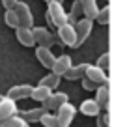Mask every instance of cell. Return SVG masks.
I'll return each mask as SVG.
<instances>
[{
  "label": "cell",
  "mask_w": 127,
  "mask_h": 127,
  "mask_svg": "<svg viewBox=\"0 0 127 127\" xmlns=\"http://www.w3.org/2000/svg\"><path fill=\"white\" fill-rule=\"evenodd\" d=\"M80 82H82V88H84L86 92H95V90H97V84L92 82V80H88L86 77H82V79H80Z\"/></svg>",
  "instance_id": "484cf974"
},
{
  "label": "cell",
  "mask_w": 127,
  "mask_h": 127,
  "mask_svg": "<svg viewBox=\"0 0 127 127\" xmlns=\"http://www.w3.org/2000/svg\"><path fill=\"white\" fill-rule=\"evenodd\" d=\"M32 88L34 86H30V84H21V86H13V88H9L8 90V99H11V101H21V99H26V97H30V94H32Z\"/></svg>",
  "instance_id": "ba28073f"
},
{
  "label": "cell",
  "mask_w": 127,
  "mask_h": 127,
  "mask_svg": "<svg viewBox=\"0 0 127 127\" xmlns=\"http://www.w3.org/2000/svg\"><path fill=\"white\" fill-rule=\"evenodd\" d=\"M17 114V103L11 99H8V97H2L0 99V122H4V120L11 118V116Z\"/></svg>",
  "instance_id": "9c48e42d"
},
{
  "label": "cell",
  "mask_w": 127,
  "mask_h": 127,
  "mask_svg": "<svg viewBox=\"0 0 127 127\" xmlns=\"http://www.w3.org/2000/svg\"><path fill=\"white\" fill-rule=\"evenodd\" d=\"M71 2H73V0H71Z\"/></svg>",
  "instance_id": "d6a6232c"
},
{
  "label": "cell",
  "mask_w": 127,
  "mask_h": 127,
  "mask_svg": "<svg viewBox=\"0 0 127 127\" xmlns=\"http://www.w3.org/2000/svg\"><path fill=\"white\" fill-rule=\"evenodd\" d=\"M95 21L99 24H108L110 23V6H105V8H101L99 11H97V17H95Z\"/></svg>",
  "instance_id": "7402d4cb"
},
{
  "label": "cell",
  "mask_w": 127,
  "mask_h": 127,
  "mask_svg": "<svg viewBox=\"0 0 127 127\" xmlns=\"http://www.w3.org/2000/svg\"><path fill=\"white\" fill-rule=\"evenodd\" d=\"M43 2H47V4H49V2H52V0H43Z\"/></svg>",
  "instance_id": "f1b7e54d"
},
{
  "label": "cell",
  "mask_w": 127,
  "mask_h": 127,
  "mask_svg": "<svg viewBox=\"0 0 127 127\" xmlns=\"http://www.w3.org/2000/svg\"><path fill=\"white\" fill-rule=\"evenodd\" d=\"M97 125H99V127H108V114H107V112L97 116Z\"/></svg>",
  "instance_id": "4316f807"
},
{
  "label": "cell",
  "mask_w": 127,
  "mask_h": 127,
  "mask_svg": "<svg viewBox=\"0 0 127 127\" xmlns=\"http://www.w3.org/2000/svg\"><path fill=\"white\" fill-rule=\"evenodd\" d=\"M36 58L41 62V65H43V67L52 69L56 56L52 54V49H47V47H37V49H36Z\"/></svg>",
  "instance_id": "30bf717a"
},
{
  "label": "cell",
  "mask_w": 127,
  "mask_h": 127,
  "mask_svg": "<svg viewBox=\"0 0 127 127\" xmlns=\"http://www.w3.org/2000/svg\"><path fill=\"white\" fill-rule=\"evenodd\" d=\"M79 2H80V6H82V15L86 17V19H90V21H95L97 11H99L97 0H79Z\"/></svg>",
  "instance_id": "9a60e30c"
},
{
  "label": "cell",
  "mask_w": 127,
  "mask_h": 127,
  "mask_svg": "<svg viewBox=\"0 0 127 127\" xmlns=\"http://www.w3.org/2000/svg\"><path fill=\"white\" fill-rule=\"evenodd\" d=\"M60 127H64V125H60Z\"/></svg>",
  "instance_id": "1f68e13d"
},
{
  "label": "cell",
  "mask_w": 127,
  "mask_h": 127,
  "mask_svg": "<svg viewBox=\"0 0 127 127\" xmlns=\"http://www.w3.org/2000/svg\"><path fill=\"white\" fill-rule=\"evenodd\" d=\"M32 36H34V41L37 43V47L52 49V45H54V34L45 26H32Z\"/></svg>",
  "instance_id": "277c9868"
},
{
  "label": "cell",
  "mask_w": 127,
  "mask_h": 127,
  "mask_svg": "<svg viewBox=\"0 0 127 127\" xmlns=\"http://www.w3.org/2000/svg\"><path fill=\"white\" fill-rule=\"evenodd\" d=\"M2 97H4V95H0V99H2Z\"/></svg>",
  "instance_id": "4dcf8cb0"
},
{
  "label": "cell",
  "mask_w": 127,
  "mask_h": 127,
  "mask_svg": "<svg viewBox=\"0 0 127 127\" xmlns=\"http://www.w3.org/2000/svg\"><path fill=\"white\" fill-rule=\"evenodd\" d=\"M23 127H30V125H28V123H26V125H23Z\"/></svg>",
  "instance_id": "f546056e"
},
{
  "label": "cell",
  "mask_w": 127,
  "mask_h": 127,
  "mask_svg": "<svg viewBox=\"0 0 127 127\" xmlns=\"http://www.w3.org/2000/svg\"><path fill=\"white\" fill-rule=\"evenodd\" d=\"M73 28H75V34H77V43H75V49H77L90 37L92 28H94V21L86 19V17H80V19L73 24Z\"/></svg>",
  "instance_id": "7a4b0ae2"
},
{
  "label": "cell",
  "mask_w": 127,
  "mask_h": 127,
  "mask_svg": "<svg viewBox=\"0 0 127 127\" xmlns=\"http://www.w3.org/2000/svg\"><path fill=\"white\" fill-rule=\"evenodd\" d=\"M23 125H26V122H24L19 114L11 116V118L4 120V122H0V127H23Z\"/></svg>",
  "instance_id": "ffe728a7"
},
{
  "label": "cell",
  "mask_w": 127,
  "mask_h": 127,
  "mask_svg": "<svg viewBox=\"0 0 127 127\" xmlns=\"http://www.w3.org/2000/svg\"><path fill=\"white\" fill-rule=\"evenodd\" d=\"M84 77L92 82H95L97 86H103V84H108V77H107V71H103L101 67L97 65H92L88 64L86 65V71H84Z\"/></svg>",
  "instance_id": "52a82bcc"
},
{
  "label": "cell",
  "mask_w": 127,
  "mask_h": 127,
  "mask_svg": "<svg viewBox=\"0 0 127 127\" xmlns=\"http://www.w3.org/2000/svg\"><path fill=\"white\" fill-rule=\"evenodd\" d=\"M4 23L8 24L9 28H19V19H17V13L13 9H6L4 13Z\"/></svg>",
  "instance_id": "44dd1931"
},
{
  "label": "cell",
  "mask_w": 127,
  "mask_h": 127,
  "mask_svg": "<svg viewBox=\"0 0 127 127\" xmlns=\"http://www.w3.org/2000/svg\"><path fill=\"white\" fill-rule=\"evenodd\" d=\"M52 95H54V99H56V103H58V105L69 103V95L65 94V92H56V94H52Z\"/></svg>",
  "instance_id": "d4e9b609"
},
{
  "label": "cell",
  "mask_w": 127,
  "mask_h": 127,
  "mask_svg": "<svg viewBox=\"0 0 127 127\" xmlns=\"http://www.w3.org/2000/svg\"><path fill=\"white\" fill-rule=\"evenodd\" d=\"M54 43H58V45H67V47H73V49H75L77 34H75L73 24H64V26L58 28V34L54 36Z\"/></svg>",
  "instance_id": "3957f363"
},
{
  "label": "cell",
  "mask_w": 127,
  "mask_h": 127,
  "mask_svg": "<svg viewBox=\"0 0 127 127\" xmlns=\"http://www.w3.org/2000/svg\"><path fill=\"white\" fill-rule=\"evenodd\" d=\"M52 95V90H49V88H45V86H34L32 88V94H30V99H34V101H39V103H43L45 99H49Z\"/></svg>",
  "instance_id": "e0dca14e"
},
{
  "label": "cell",
  "mask_w": 127,
  "mask_h": 127,
  "mask_svg": "<svg viewBox=\"0 0 127 127\" xmlns=\"http://www.w3.org/2000/svg\"><path fill=\"white\" fill-rule=\"evenodd\" d=\"M17 2L19 0H2V6H4V9H13L17 6Z\"/></svg>",
  "instance_id": "83f0119b"
},
{
  "label": "cell",
  "mask_w": 127,
  "mask_h": 127,
  "mask_svg": "<svg viewBox=\"0 0 127 127\" xmlns=\"http://www.w3.org/2000/svg\"><path fill=\"white\" fill-rule=\"evenodd\" d=\"M13 11L17 13V19H19V26L24 28H32L34 26V15H32V9L26 2H17V6L13 8Z\"/></svg>",
  "instance_id": "5b68a950"
},
{
  "label": "cell",
  "mask_w": 127,
  "mask_h": 127,
  "mask_svg": "<svg viewBox=\"0 0 127 127\" xmlns=\"http://www.w3.org/2000/svg\"><path fill=\"white\" fill-rule=\"evenodd\" d=\"M71 65H73L71 56H69V54H60L58 58L54 60V65H52L51 71L54 73V75H58V77H64V73L67 71Z\"/></svg>",
  "instance_id": "8fae6325"
},
{
  "label": "cell",
  "mask_w": 127,
  "mask_h": 127,
  "mask_svg": "<svg viewBox=\"0 0 127 127\" xmlns=\"http://www.w3.org/2000/svg\"><path fill=\"white\" fill-rule=\"evenodd\" d=\"M39 123H41L43 127H60V125H58V120H56V116L51 114V112H45V114L41 116Z\"/></svg>",
  "instance_id": "603a6c76"
},
{
  "label": "cell",
  "mask_w": 127,
  "mask_h": 127,
  "mask_svg": "<svg viewBox=\"0 0 127 127\" xmlns=\"http://www.w3.org/2000/svg\"><path fill=\"white\" fill-rule=\"evenodd\" d=\"M108 64H110V54H108V52H103V54L97 58V64H95V65H97V67H101L103 71H107Z\"/></svg>",
  "instance_id": "cb8c5ba5"
},
{
  "label": "cell",
  "mask_w": 127,
  "mask_h": 127,
  "mask_svg": "<svg viewBox=\"0 0 127 127\" xmlns=\"http://www.w3.org/2000/svg\"><path fill=\"white\" fill-rule=\"evenodd\" d=\"M86 65H88V64H79V65H71L67 71L64 73V77H65L67 80H80V79L84 77Z\"/></svg>",
  "instance_id": "2e32d148"
},
{
  "label": "cell",
  "mask_w": 127,
  "mask_h": 127,
  "mask_svg": "<svg viewBox=\"0 0 127 127\" xmlns=\"http://www.w3.org/2000/svg\"><path fill=\"white\" fill-rule=\"evenodd\" d=\"M77 114V108L73 107L71 103H64L58 107V110H56V120H58V125H64V127H69L73 122V118H75Z\"/></svg>",
  "instance_id": "8992f818"
},
{
  "label": "cell",
  "mask_w": 127,
  "mask_h": 127,
  "mask_svg": "<svg viewBox=\"0 0 127 127\" xmlns=\"http://www.w3.org/2000/svg\"><path fill=\"white\" fill-rule=\"evenodd\" d=\"M43 114H45V110L39 107V108H30V110H24L21 118H23L26 123H34V122H39Z\"/></svg>",
  "instance_id": "ac0fdd59"
},
{
  "label": "cell",
  "mask_w": 127,
  "mask_h": 127,
  "mask_svg": "<svg viewBox=\"0 0 127 127\" xmlns=\"http://www.w3.org/2000/svg\"><path fill=\"white\" fill-rule=\"evenodd\" d=\"M15 36H17V41L24 47H34L36 41H34V36H32V28H24V26H19L15 28Z\"/></svg>",
  "instance_id": "7c38bea8"
},
{
  "label": "cell",
  "mask_w": 127,
  "mask_h": 127,
  "mask_svg": "<svg viewBox=\"0 0 127 127\" xmlns=\"http://www.w3.org/2000/svg\"><path fill=\"white\" fill-rule=\"evenodd\" d=\"M108 101H110V92H108V84L97 86V90H95V103L101 107V110H107V108H108Z\"/></svg>",
  "instance_id": "4fadbf2b"
},
{
  "label": "cell",
  "mask_w": 127,
  "mask_h": 127,
  "mask_svg": "<svg viewBox=\"0 0 127 127\" xmlns=\"http://www.w3.org/2000/svg\"><path fill=\"white\" fill-rule=\"evenodd\" d=\"M45 19H47L49 26H64V24H69L67 23V13H65V9H64V6L60 4V2H56V0H52V2H49V8H47V13H45Z\"/></svg>",
  "instance_id": "6da1fadb"
},
{
  "label": "cell",
  "mask_w": 127,
  "mask_h": 127,
  "mask_svg": "<svg viewBox=\"0 0 127 127\" xmlns=\"http://www.w3.org/2000/svg\"><path fill=\"white\" fill-rule=\"evenodd\" d=\"M58 84H60V77L54 75V73H49V75H45L43 79L39 80V86H45V88H49V90L58 88Z\"/></svg>",
  "instance_id": "d6986e66"
},
{
  "label": "cell",
  "mask_w": 127,
  "mask_h": 127,
  "mask_svg": "<svg viewBox=\"0 0 127 127\" xmlns=\"http://www.w3.org/2000/svg\"><path fill=\"white\" fill-rule=\"evenodd\" d=\"M80 112L84 116H92V118H97L101 114V107L95 103V99H84L80 103Z\"/></svg>",
  "instance_id": "5bb4252c"
}]
</instances>
